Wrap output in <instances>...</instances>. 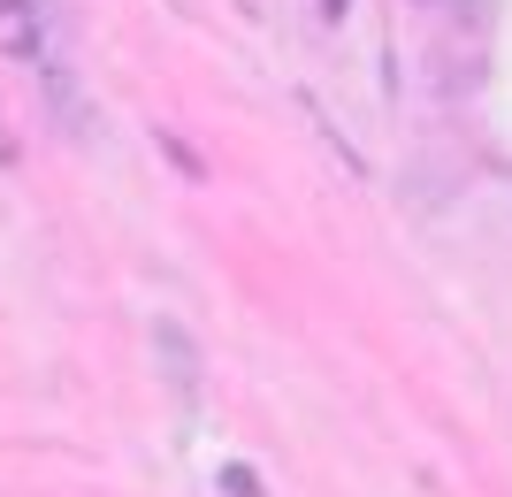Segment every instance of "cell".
Returning a JSON list of instances; mask_svg holds the SVG:
<instances>
[{
	"mask_svg": "<svg viewBox=\"0 0 512 497\" xmlns=\"http://www.w3.org/2000/svg\"><path fill=\"white\" fill-rule=\"evenodd\" d=\"M153 375L169 383V398H199V383H207V352L176 314H153Z\"/></svg>",
	"mask_w": 512,
	"mask_h": 497,
	"instance_id": "1",
	"label": "cell"
},
{
	"mask_svg": "<svg viewBox=\"0 0 512 497\" xmlns=\"http://www.w3.org/2000/svg\"><path fill=\"white\" fill-rule=\"evenodd\" d=\"M222 490H230V497H260V475H253V467H222Z\"/></svg>",
	"mask_w": 512,
	"mask_h": 497,
	"instance_id": "2",
	"label": "cell"
},
{
	"mask_svg": "<svg viewBox=\"0 0 512 497\" xmlns=\"http://www.w3.org/2000/svg\"><path fill=\"white\" fill-rule=\"evenodd\" d=\"M321 16H329V23H344V16H352V0H321Z\"/></svg>",
	"mask_w": 512,
	"mask_h": 497,
	"instance_id": "3",
	"label": "cell"
}]
</instances>
